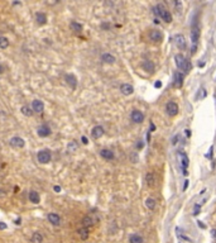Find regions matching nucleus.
I'll list each match as a JSON object with an SVG mask.
<instances>
[{
  "instance_id": "nucleus-10",
  "label": "nucleus",
  "mask_w": 216,
  "mask_h": 243,
  "mask_svg": "<svg viewBox=\"0 0 216 243\" xmlns=\"http://www.w3.org/2000/svg\"><path fill=\"white\" fill-rule=\"evenodd\" d=\"M130 119H132L134 123L140 124V123L144 122V114H143L140 110H133L132 114H130Z\"/></svg>"
},
{
  "instance_id": "nucleus-44",
  "label": "nucleus",
  "mask_w": 216,
  "mask_h": 243,
  "mask_svg": "<svg viewBox=\"0 0 216 243\" xmlns=\"http://www.w3.org/2000/svg\"><path fill=\"white\" fill-rule=\"evenodd\" d=\"M15 224H20V219H16V220H15Z\"/></svg>"
},
{
  "instance_id": "nucleus-12",
  "label": "nucleus",
  "mask_w": 216,
  "mask_h": 243,
  "mask_svg": "<svg viewBox=\"0 0 216 243\" xmlns=\"http://www.w3.org/2000/svg\"><path fill=\"white\" fill-rule=\"evenodd\" d=\"M9 143L14 148H23L25 146V141L23 138H20V137H13V138H10Z\"/></svg>"
},
{
  "instance_id": "nucleus-27",
  "label": "nucleus",
  "mask_w": 216,
  "mask_h": 243,
  "mask_svg": "<svg viewBox=\"0 0 216 243\" xmlns=\"http://www.w3.org/2000/svg\"><path fill=\"white\" fill-rule=\"evenodd\" d=\"M81 223H82V227L89 228V227H91V225L94 224V219H92V218H91L90 215H86V216H83V218H82Z\"/></svg>"
},
{
  "instance_id": "nucleus-23",
  "label": "nucleus",
  "mask_w": 216,
  "mask_h": 243,
  "mask_svg": "<svg viewBox=\"0 0 216 243\" xmlns=\"http://www.w3.org/2000/svg\"><path fill=\"white\" fill-rule=\"evenodd\" d=\"M143 242H144L143 237L138 233H133V234H130V237H129V243H143Z\"/></svg>"
},
{
  "instance_id": "nucleus-30",
  "label": "nucleus",
  "mask_w": 216,
  "mask_h": 243,
  "mask_svg": "<svg viewBox=\"0 0 216 243\" xmlns=\"http://www.w3.org/2000/svg\"><path fill=\"white\" fill-rule=\"evenodd\" d=\"M155 205H157V202H155L154 198H148L145 200V206L149 209V210H154Z\"/></svg>"
},
{
  "instance_id": "nucleus-20",
  "label": "nucleus",
  "mask_w": 216,
  "mask_h": 243,
  "mask_svg": "<svg viewBox=\"0 0 216 243\" xmlns=\"http://www.w3.org/2000/svg\"><path fill=\"white\" fill-rule=\"evenodd\" d=\"M28 198L30 200V203H33V204H38L41 202V196L36 190H30L29 194H28Z\"/></svg>"
},
{
  "instance_id": "nucleus-35",
  "label": "nucleus",
  "mask_w": 216,
  "mask_h": 243,
  "mask_svg": "<svg viewBox=\"0 0 216 243\" xmlns=\"http://www.w3.org/2000/svg\"><path fill=\"white\" fill-rule=\"evenodd\" d=\"M76 143H75V142H72V143H70V145H68V149H71V151H73V149H76Z\"/></svg>"
},
{
  "instance_id": "nucleus-22",
  "label": "nucleus",
  "mask_w": 216,
  "mask_h": 243,
  "mask_svg": "<svg viewBox=\"0 0 216 243\" xmlns=\"http://www.w3.org/2000/svg\"><path fill=\"white\" fill-rule=\"evenodd\" d=\"M36 20H37V24H39V26H44V24L47 23V15L44 13H37L36 14Z\"/></svg>"
},
{
  "instance_id": "nucleus-16",
  "label": "nucleus",
  "mask_w": 216,
  "mask_h": 243,
  "mask_svg": "<svg viewBox=\"0 0 216 243\" xmlns=\"http://www.w3.org/2000/svg\"><path fill=\"white\" fill-rule=\"evenodd\" d=\"M142 67H143V70H144V71H147L148 73H153V72H154V70H155L154 62H153V61H150V60H145V61H143Z\"/></svg>"
},
{
  "instance_id": "nucleus-43",
  "label": "nucleus",
  "mask_w": 216,
  "mask_h": 243,
  "mask_svg": "<svg viewBox=\"0 0 216 243\" xmlns=\"http://www.w3.org/2000/svg\"><path fill=\"white\" fill-rule=\"evenodd\" d=\"M185 133H186V136H189V130H188V129H186Z\"/></svg>"
},
{
  "instance_id": "nucleus-9",
  "label": "nucleus",
  "mask_w": 216,
  "mask_h": 243,
  "mask_svg": "<svg viewBox=\"0 0 216 243\" xmlns=\"http://www.w3.org/2000/svg\"><path fill=\"white\" fill-rule=\"evenodd\" d=\"M65 81L68 86H70L72 90H75L77 88V77L75 76L73 73H67L65 76Z\"/></svg>"
},
{
  "instance_id": "nucleus-31",
  "label": "nucleus",
  "mask_w": 216,
  "mask_h": 243,
  "mask_svg": "<svg viewBox=\"0 0 216 243\" xmlns=\"http://www.w3.org/2000/svg\"><path fill=\"white\" fill-rule=\"evenodd\" d=\"M9 47V39L4 36H0V48L2 49H5Z\"/></svg>"
},
{
  "instance_id": "nucleus-11",
  "label": "nucleus",
  "mask_w": 216,
  "mask_h": 243,
  "mask_svg": "<svg viewBox=\"0 0 216 243\" xmlns=\"http://www.w3.org/2000/svg\"><path fill=\"white\" fill-rule=\"evenodd\" d=\"M32 109L34 113H43V110H44V103L42 102V100H33L32 102Z\"/></svg>"
},
{
  "instance_id": "nucleus-4",
  "label": "nucleus",
  "mask_w": 216,
  "mask_h": 243,
  "mask_svg": "<svg viewBox=\"0 0 216 243\" xmlns=\"http://www.w3.org/2000/svg\"><path fill=\"white\" fill-rule=\"evenodd\" d=\"M177 156H178V160L181 162V167H182V173L186 176L188 172H187V167H188V157L187 155L183 152V151H178L177 152Z\"/></svg>"
},
{
  "instance_id": "nucleus-42",
  "label": "nucleus",
  "mask_w": 216,
  "mask_h": 243,
  "mask_svg": "<svg viewBox=\"0 0 216 243\" xmlns=\"http://www.w3.org/2000/svg\"><path fill=\"white\" fill-rule=\"evenodd\" d=\"M3 72H4V67H3L2 65H0V73H3Z\"/></svg>"
},
{
  "instance_id": "nucleus-39",
  "label": "nucleus",
  "mask_w": 216,
  "mask_h": 243,
  "mask_svg": "<svg viewBox=\"0 0 216 243\" xmlns=\"http://www.w3.org/2000/svg\"><path fill=\"white\" fill-rule=\"evenodd\" d=\"M82 143H83V145H87V143H89V142H87V138H86V137H82Z\"/></svg>"
},
{
  "instance_id": "nucleus-6",
  "label": "nucleus",
  "mask_w": 216,
  "mask_h": 243,
  "mask_svg": "<svg viewBox=\"0 0 216 243\" xmlns=\"http://www.w3.org/2000/svg\"><path fill=\"white\" fill-rule=\"evenodd\" d=\"M148 36H149V39L152 42H154V43H157V42H162V39H163V34H162V32L159 29H150Z\"/></svg>"
},
{
  "instance_id": "nucleus-25",
  "label": "nucleus",
  "mask_w": 216,
  "mask_h": 243,
  "mask_svg": "<svg viewBox=\"0 0 216 243\" xmlns=\"http://www.w3.org/2000/svg\"><path fill=\"white\" fill-rule=\"evenodd\" d=\"M77 233H79V236L81 239H87L90 233H89V228H85V227H81L77 229Z\"/></svg>"
},
{
  "instance_id": "nucleus-14",
  "label": "nucleus",
  "mask_w": 216,
  "mask_h": 243,
  "mask_svg": "<svg viewBox=\"0 0 216 243\" xmlns=\"http://www.w3.org/2000/svg\"><path fill=\"white\" fill-rule=\"evenodd\" d=\"M47 219L52 225H55V227H58V225L61 224V216L56 213H49L47 215Z\"/></svg>"
},
{
  "instance_id": "nucleus-8",
  "label": "nucleus",
  "mask_w": 216,
  "mask_h": 243,
  "mask_svg": "<svg viewBox=\"0 0 216 243\" xmlns=\"http://www.w3.org/2000/svg\"><path fill=\"white\" fill-rule=\"evenodd\" d=\"M175 43H176L177 48L182 49V51L186 49V47H187V42H186V38H185L183 34H176L175 36Z\"/></svg>"
},
{
  "instance_id": "nucleus-37",
  "label": "nucleus",
  "mask_w": 216,
  "mask_h": 243,
  "mask_svg": "<svg viewBox=\"0 0 216 243\" xmlns=\"http://www.w3.org/2000/svg\"><path fill=\"white\" fill-rule=\"evenodd\" d=\"M154 86H155V88H161V86H162V82H161V81H157V82L154 84Z\"/></svg>"
},
{
  "instance_id": "nucleus-32",
  "label": "nucleus",
  "mask_w": 216,
  "mask_h": 243,
  "mask_svg": "<svg viewBox=\"0 0 216 243\" xmlns=\"http://www.w3.org/2000/svg\"><path fill=\"white\" fill-rule=\"evenodd\" d=\"M205 95H206V91H205L204 88H201L200 89V95L197 96V99H202V98H205Z\"/></svg>"
},
{
  "instance_id": "nucleus-29",
  "label": "nucleus",
  "mask_w": 216,
  "mask_h": 243,
  "mask_svg": "<svg viewBox=\"0 0 216 243\" xmlns=\"http://www.w3.org/2000/svg\"><path fill=\"white\" fill-rule=\"evenodd\" d=\"M175 85H176L177 88H181V86L183 85V75H182V73L177 72V73L175 75Z\"/></svg>"
},
{
  "instance_id": "nucleus-40",
  "label": "nucleus",
  "mask_w": 216,
  "mask_h": 243,
  "mask_svg": "<svg viewBox=\"0 0 216 243\" xmlns=\"http://www.w3.org/2000/svg\"><path fill=\"white\" fill-rule=\"evenodd\" d=\"M211 234H212L214 238H216V229H212V230H211Z\"/></svg>"
},
{
  "instance_id": "nucleus-1",
  "label": "nucleus",
  "mask_w": 216,
  "mask_h": 243,
  "mask_svg": "<svg viewBox=\"0 0 216 243\" xmlns=\"http://www.w3.org/2000/svg\"><path fill=\"white\" fill-rule=\"evenodd\" d=\"M153 12H154L155 15H158L159 18H162V20H165L166 23L172 22V14L163 4H157L153 8Z\"/></svg>"
},
{
  "instance_id": "nucleus-33",
  "label": "nucleus",
  "mask_w": 216,
  "mask_h": 243,
  "mask_svg": "<svg viewBox=\"0 0 216 243\" xmlns=\"http://www.w3.org/2000/svg\"><path fill=\"white\" fill-rule=\"evenodd\" d=\"M178 237H179V238H182V239H185V241H187V242H189V243L192 242V241L189 239L187 236H185V234H182V233H178Z\"/></svg>"
},
{
  "instance_id": "nucleus-15",
  "label": "nucleus",
  "mask_w": 216,
  "mask_h": 243,
  "mask_svg": "<svg viewBox=\"0 0 216 243\" xmlns=\"http://www.w3.org/2000/svg\"><path fill=\"white\" fill-rule=\"evenodd\" d=\"M37 133H38V136H39V137L46 138V137L51 136V128L48 127V125H46V124L39 125L38 129H37Z\"/></svg>"
},
{
  "instance_id": "nucleus-19",
  "label": "nucleus",
  "mask_w": 216,
  "mask_h": 243,
  "mask_svg": "<svg viewBox=\"0 0 216 243\" xmlns=\"http://www.w3.org/2000/svg\"><path fill=\"white\" fill-rule=\"evenodd\" d=\"M101 61L105 62V63H109V65H113V63H115L116 58L111 53H102L101 55Z\"/></svg>"
},
{
  "instance_id": "nucleus-2",
  "label": "nucleus",
  "mask_w": 216,
  "mask_h": 243,
  "mask_svg": "<svg viewBox=\"0 0 216 243\" xmlns=\"http://www.w3.org/2000/svg\"><path fill=\"white\" fill-rule=\"evenodd\" d=\"M175 62H176L177 69L181 70V71H183V72H188L189 69H191V65H189V62L186 60V57L183 55H181V53H178V55L175 56Z\"/></svg>"
},
{
  "instance_id": "nucleus-36",
  "label": "nucleus",
  "mask_w": 216,
  "mask_h": 243,
  "mask_svg": "<svg viewBox=\"0 0 216 243\" xmlns=\"http://www.w3.org/2000/svg\"><path fill=\"white\" fill-rule=\"evenodd\" d=\"M0 229H6V224L4 222H0Z\"/></svg>"
},
{
  "instance_id": "nucleus-24",
  "label": "nucleus",
  "mask_w": 216,
  "mask_h": 243,
  "mask_svg": "<svg viewBox=\"0 0 216 243\" xmlns=\"http://www.w3.org/2000/svg\"><path fill=\"white\" fill-rule=\"evenodd\" d=\"M82 24L81 23H77V22H75V20H72L71 23H70V29L71 30H73L75 33H81L82 32Z\"/></svg>"
},
{
  "instance_id": "nucleus-18",
  "label": "nucleus",
  "mask_w": 216,
  "mask_h": 243,
  "mask_svg": "<svg viewBox=\"0 0 216 243\" xmlns=\"http://www.w3.org/2000/svg\"><path fill=\"white\" fill-rule=\"evenodd\" d=\"M145 182L147 185L153 188L155 185V182H157V177H155V173L154 172H147L145 175Z\"/></svg>"
},
{
  "instance_id": "nucleus-3",
  "label": "nucleus",
  "mask_w": 216,
  "mask_h": 243,
  "mask_svg": "<svg viewBox=\"0 0 216 243\" xmlns=\"http://www.w3.org/2000/svg\"><path fill=\"white\" fill-rule=\"evenodd\" d=\"M198 38H200V29L196 24L193 23L192 26V30H191V41H192V47H191V53L193 55L196 52V48H197V42H198Z\"/></svg>"
},
{
  "instance_id": "nucleus-38",
  "label": "nucleus",
  "mask_w": 216,
  "mask_h": 243,
  "mask_svg": "<svg viewBox=\"0 0 216 243\" xmlns=\"http://www.w3.org/2000/svg\"><path fill=\"white\" fill-rule=\"evenodd\" d=\"M187 188H188V180H186V181H185V185H183V191H185Z\"/></svg>"
},
{
  "instance_id": "nucleus-5",
  "label": "nucleus",
  "mask_w": 216,
  "mask_h": 243,
  "mask_svg": "<svg viewBox=\"0 0 216 243\" xmlns=\"http://www.w3.org/2000/svg\"><path fill=\"white\" fill-rule=\"evenodd\" d=\"M51 152L48 149H41L39 152L37 153V160H38V162H41V163H43V165H46V163H48L49 161H51Z\"/></svg>"
},
{
  "instance_id": "nucleus-28",
  "label": "nucleus",
  "mask_w": 216,
  "mask_h": 243,
  "mask_svg": "<svg viewBox=\"0 0 216 243\" xmlns=\"http://www.w3.org/2000/svg\"><path fill=\"white\" fill-rule=\"evenodd\" d=\"M20 113L24 115V116H32L33 115V109L30 108V106H28V105H23L22 108H20Z\"/></svg>"
},
{
  "instance_id": "nucleus-21",
  "label": "nucleus",
  "mask_w": 216,
  "mask_h": 243,
  "mask_svg": "<svg viewBox=\"0 0 216 243\" xmlns=\"http://www.w3.org/2000/svg\"><path fill=\"white\" fill-rule=\"evenodd\" d=\"M100 156L102 158H105V160H113V158L115 157L114 156V152L111 149H108V148H104L100 151Z\"/></svg>"
},
{
  "instance_id": "nucleus-17",
  "label": "nucleus",
  "mask_w": 216,
  "mask_h": 243,
  "mask_svg": "<svg viewBox=\"0 0 216 243\" xmlns=\"http://www.w3.org/2000/svg\"><path fill=\"white\" fill-rule=\"evenodd\" d=\"M120 91H122L123 95H132L134 93V88L130 85V84H122L120 85Z\"/></svg>"
},
{
  "instance_id": "nucleus-41",
  "label": "nucleus",
  "mask_w": 216,
  "mask_h": 243,
  "mask_svg": "<svg viewBox=\"0 0 216 243\" xmlns=\"http://www.w3.org/2000/svg\"><path fill=\"white\" fill-rule=\"evenodd\" d=\"M55 191H56V192H59V191H61V188H59V186H55Z\"/></svg>"
},
{
  "instance_id": "nucleus-34",
  "label": "nucleus",
  "mask_w": 216,
  "mask_h": 243,
  "mask_svg": "<svg viewBox=\"0 0 216 243\" xmlns=\"http://www.w3.org/2000/svg\"><path fill=\"white\" fill-rule=\"evenodd\" d=\"M200 214V205H195V212H193V215H197Z\"/></svg>"
},
{
  "instance_id": "nucleus-7",
  "label": "nucleus",
  "mask_w": 216,
  "mask_h": 243,
  "mask_svg": "<svg viewBox=\"0 0 216 243\" xmlns=\"http://www.w3.org/2000/svg\"><path fill=\"white\" fill-rule=\"evenodd\" d=\"M166 112L169 116H175L178 113V105L175 102H168L166 105Z\"/></svg>"
},
{
  "instance_id": "nucleus-26",
  "label": "nucleus",
  "mask_w": 216,
  "mask_h": 243,
  "mask_svg": "<svg viewBox=\"0 0 216 243\" xmlns=\"http://www.w3.org/2000/svg\"><path fill=\"white\" fill-rule=\"evenodd\" d=\"M30 242L32 243H43V236L39 232H34L30 237Z\"/></svg>"
},
{
  "instance_id": "nucleus-13",
  "label": "nucleus",
  "mask_w": 216,
  "mask_h": 243,
  "mask_svg": "<svg viewBox=\"0 0 216 243\" xmlns=\"http://www.w3.org/2000/svg\"><path fill=\"white\" fill-rule=\"evenodd\" d=\"M104 133H105V130H104V128L101 127V125H95V127L91 129V136L94 139H99L104 136Z\"/></svg>"
}]
</instances>
